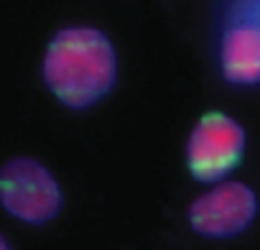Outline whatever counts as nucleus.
I'll list each match as a JSON object with an SVG mask.
<instances>
[{"mask_svg": "<svg viewBox=\"0 0 260 250\" xmlns=\"http://www.w3.org/2000/svg\"><path fill=\"white\" fill-rule=\"evenodd\" d=\"M0 250H13V245L8 242V237H6V235H0Z\"/></svg>", "mask_w": 260, "mask_h": 250, "instance_id": "423d86ee", "label": "nucleus"}, {"mask_svg": "<svg viewBox=\"0 0 260 250\" xmlns=\"http://www.w3.org/2000/svg\"><path fill=\"white\" fill-rule=\"evenodd\" d=\"M41 74L49 92L64 107L87 110L117 84V51L105 31L69 26L49 41Z\"/></svg>", "mask_w": 260, "mask_h": 250, "instance_id": "f257e3e1", "label": "nucleus"}, {"mask_svg": "<svg viewBox=\"0 0 260 250\" xmlns=\"http://www.w3.org/2000/svg\"><path fill=\"white\" fill-rule=\"evenodd\" d=\"M0 207L23 225H46L59 217L64 192L41 161L16 156L0 166Z\"/></svg>", "mask_w": 260, "mask_h": 250, "instance_id": "f03ea898", "label": "nucleus"}, {"mask_svg": "<svg viewBox=\"0 0 260 250\" xmlns=\"http://www.w3.org/2000/svg\"><path fill=\"white\" fill-rule=\"evenodd\" d=\"M245 128L227 112H207L186 141V166L194 181L214 184L227 179L245 156Z\"/></svg>", "mask_w": 260, "mask_h": 250, "instance_id": "7ed1b4c3", "label": "nucleus"}, {"mask_svg": "<svg viewBox=\"0 0 260 250\" xmlns=\"http://www.w3.org/2000/svg\"><path fill=\"white\" fill-rule=\"evenodd\" d=\"M219 72L224 82L235 87H255L260 82L257 0H250L247 11L224 28L219 41Z\"/></svg>", "mask_w": 260, "mask_h": 250, "instance_id": "39448f33", "label": "nucleus"}, {"mask_svg": "<svg viewBox=\"0 0 260 250\" xmlns=\"http://www.w3.org/2000/svg\"><path fill=\"white\" fill-rule=\"evenodd\" d=\"M255 212L257 199L252 186L222 179L189 204V225L199 237L232 240L252 225Z\"/></svg>", "mask_w": 260, "mask_h": 250, "instance_id": "20e7f679", "label": "nucleus"}]
</instances>
